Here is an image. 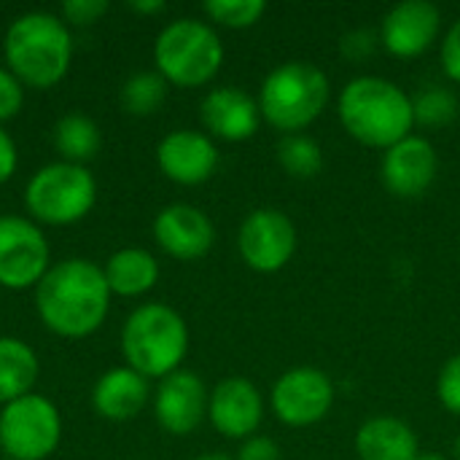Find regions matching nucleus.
I'll list each match as a JSON object with an SVG mask.
<instances>
[{
  "label": "nucleus",
  "mask_w": 460,
  "mask_h": 460,
  "mask_svg": "<svg viewBox=\"0 0 460 460\" xmlns=\"http://www.w3.org/2000/svg\"><path fill=\"white\" fill-rule=\"evenodd\" d=\"M111 307V288L102 267L86 259H65L35 286V310L46 329L81 340L100 329Z\"/></svg>",
  "instance_id": "obj_1"
},
{
  "label": "nucleus",
  "mask_w": 460,
  "mask_h": 460,
  "mask_svg": "<svg viewBox=\"0 0 460 460\" xmlns=\"http://www.w3.org/2000/svg\"><path fill=\"white\" fill-rule=\"evenodd\" d=\"M340 121L345 132L369 146L388 151L415 129L412 97L394 81L380 75H358L340 92Z\"/></svg>",
  "instance_id": "obj_2"
},
{
  "label": "nucleus",
  "mask_w": 460,
  "mask_h": 460,
  "mask_svg": "<svg viewBox=\"0 0 460 460\" xmlns=\"http://www.w3.org/2000/svg\"><path fill=\"white\" fill-rule=\"evenodd\" d=\"M3 51L8 70L24 86L49 89L59 84L70 67L73 38L59 16L30 11L11 22Z\"/></svg>",
  "instance_id": "obj_3"
},
{
  "label": "nucleus",
  "mask_w": 460,
  "mask_h": 460,
  "mask_svg": "<svg viewBox=\"0 0 460 460\" xmlns=\"http://www.w3.org/2000/svg\"><path fill=\"white\" fill-rule=\"evenodd\" d=\"M332 86L326 73L305 59L278 65L259 89V111L283 135H299L329 105Z\"/></svg>",
  "instance_id": "obj_4"
},
{
  "label": "nucleus",
  "mask_w": 460,
  "mask_h": 460,
  "mask_svg": "<svg viewBox=\"0 0 460 460\" xmlns=\"http://www.w3.org/2000/svg\"><path fill=\"white\" fill-rule=\"evenodd\" d=\"M121 353L137 375L159 377L178 372L189 353L186 321L167 305L151 302L137 307L121 329Z\"/></svg>",
  "instance_id": "obj_5"
},
{
  "label": "nucleus",
  "mask_w": 460,
  "mask_h": 460,
  "mask_svg": "<svg viewBox=\"0 0 460 460\" xmlns=\"http://www.w3.org/2000/svg\"><path fill=\"white\" fill-rule=\"evenodd\" d=\"M154 62L167 84L183 89L202 86L221 70L224 43L208 22L175 19L156 35Z\"/></svg>",
  "instance_id": "obj_6"
},
{
  "label": "nucleus",
  "mask_w": 460,
  "mask_h": 460,
  "mask_svg": "<svg viewBox=\"0 0 460 460\" xmlns=\"http://www.w3.org/2000/svg\"><path fill=\"white\" fill-rule=\"evenodd\" d=\"M97 199V183L84 164L54 162L40 167L24 189V205L40 224L67 226L81 221Z\"/></svg>",
  "instance_id": "obj_7"
},
{
  "label": "nucleus",
  "mask_w": 460,
  "mask_h": 460,
  "mask_svg": "<svg viewBox=\"0 0 460 460\" xmlns=\"http://www.w3.org/2000/svg\"><path fill=\"white\" fill-rule=\"evenodd\" d=\"M62 439V418L54 402L27 394L0 412V450L11 460L49 458Z\"/></svg>",
  "instance_id": "obj_8"
},
{
  "label": "nucleus",
  "mask_w": 460,
  "mask_h": 460,
  "mask_svg": "<svg viewBox=\"0 0 460 460\" xmlns=\"http://www.w3.org/2000/svg\"><path fill=\"white\" fill-rule=\"evenodd\" d=\"M49 272V243L38 224L22 216H0V286L30 288Z\"/></svg>",
  "instance_id": "obj_9"
},
{
  "label": "nucleus",
  "mask_w": 460,
  "mask_h": 460,
  "mask_svg": "<svg viewBox=\"0 0 460 460\" xmlns=\"http://www.w3.org/2000/svg\"><path fill=\"white\" fill-rule=\"evenodd\" d=\"M272 412L291 429H305L323 420L334 404V385L315 367H294L278 377L270 394Z\"/></svg>",
  "instance_id": "obj_10"
},
{
  "label": "nucleus",
  "mask_w": 460,
  "mask_h": 460,
  "mask_svg": "<svg viewBox=\"0 0 460 460\" xmlns=\"http://www.w3.org/2000/svg\"><path fill=\"white\" fill-rule=\"evenodd\" d=\"M237 251L256 272L283 270L296 251L294 221L275 208H259L248 213L237 232Z\"/></svg>",
  "instance_id": "obj_11"
},
{
  "label": "nucleus",
  "mask_w": 460,
  "mask_h": 460,
  "mask_svg": "<svg viewBox=\"0 0 460 460\" xmlns=\"http://www.w3.org/2000/svg\"><path fill=\"white\" fill-rule=\"evenodd\" d=\"M439 156L429 137L410 135L383 154V183L399 199H415L437 181Z\"/></svg>",
  "instance_id": "obj_12"
},
{
  "label": "nucleus",
  "mask_w": 460,
  "mask_h": 460,
  "mask_svg": "<svg viewBox=\"0 0 460 460\" xmlns=\"http://www.w3.org/2000/svg\"><path fill=\"white\" fill-rule=\"evenodd\" d=\"M442 13L431 0L396 3L380 24V43L399 59H412L429 51L439 35Z\"/></svg>",
  "instance_id": "obj_13"
},
{
  "label": "nucleus",
  "mask_w": 460,
  "mask_h": 460,
  "mask_svg": "<svg viewBox=\"0 0 460 460\" xmlns=\"http://www.w3.org/2000/svg\"><path fill=\"white\" fill-rule=\"evenodd\" d=\"M208 418L226 439H251L264 418V399L245 377L221 380L208 399Z\"/></svg>",
  "instance_id": "obj_14"
},
{
  "label": "nucleus",
  "mask_w": 460,
  "mask_h": 460,
  "mask_svg": "<svg viewBox=\"0 0 460 460\" xmlns=\"http://www.w3.org/2000/svg\"><path fill=\"white\" fill-rule=\"evenodd\" d=\"M208 388L205 383L186 369L167 375L154 396V412L164 431L186 437L199 429L208 415Z\"/></svg>",
  "instance_id": "obj_15"
},
{
  "label": "nucleus",
  "mask_w": 460,
  "mask_h": 460,
  "mask_svg": "<svg viewBox=\"0 0 460 460\" xmlns=\"http://www.w3.org/2000/svg\"><path fill=\"white\" fill-rule=\"evenodd\" d=\"M159 170L181 183V186H197L205 183L216 167H218V148L205 132L197 129H175L162 137L156 148Z\"/></svg>",
  "instance_id": "obj_16"
},
{
  "label": "nucleus",
  "mask_w": 460,
  "mask_h": 460,
  "mask_svg": "<svg viewBox=\"0 0 460 460\" xmlns=\"http://www.w3.org/2000/svg\"><path fill=\"white\" fill-rule=\"evenodd\" d=\"M154 237L164 253L181 261H194L202 259L213 243H216V229L213 221L194 205H167L156 218H154Z\"/></svg>",
  "instance_id": "obj_17"
},
{
  "label": "nucleus",
  "mask_w": 460,
  "mask_h": 460,
  "mask_svg": "<svg viewBox=\"0 0 460 460\" xmlns=\"http://www.w3.org/2000/svg\"><path fill=\"white\" fill-rule=\"evenodd\" d=\"M199 119L205 129L221 140L240 143L256 135L261 124L259 100L237 86H218L205 94L199 105Z\"/></svg>",
  "instance_id": "obj_18"
},
{
  "label": "nucleus",
  "mask_w": 460,
  "mask_h": 460,
  "mask_svg": "<svg viewBox=\"0 0 460 460\" xmlns=\"http://www.w3.org/2000/svg\"><path fill=\"white\" fill-rule=\"evenodd\" d=\"M146 402H148V380L129 367L105 372L92 391V404L97 415L116 423L140 415Z\"/></svg>",
  "instance_id": "obj_19"
},
{
  "label": "nucleus",
  "mask_w": 460,
  "mask_h": 460,
  "mask_svg": "<svg viewBox=\"0 0 460 460\" xmlns=\"http://www.w3.org/2000/svg\"><path fill=\"white\" fill-rule=\"evenodd\" d=\"M356 453L361 460H415L420 445L410 423L380 415L361 423L356 431Z\"/></svg>",
  "instance_id": "obj_20"
},
{
  "label": "nucleus",
  "mask_w": 460,
  "mask_h": 460,
  "mask_svg": "<svg viewBox=\"0 0 460 460\" xmlns=\"http://www.w3.org/2000/svg\"><path fill=\"white\" fill-rule=\"evenodd\" d=\"M111 294L119 296H140L151 291L159 280L156 259L143 248H121L102 267Z\"/></svg>",
  "instance_id": "obj_21"
},
{
  "label": "nucleus",
  "mask_w": 460,
  "mask_h": 460,
  "mask_svg": "<svg viewBox=\"0 0 460 460\" xmlns=\"http://www.w3.org/2000/svg\"><path fill=\"white\" fill-rule=\"evenodd\" d=\"M38 369V356L27 342L16 337H0V404L5 407L32 394Z\"/></svg>",
  "instance_id": "obj_22"
},
{
  "label": "nucleus",
  "mask_w": 460,
  "mask_h": 460,
  "mask_svg": "<svg viewBox=\"0 0 460 460\" xmlns=\"http://www.w3.org/2000/svg\"><path fill=\"white\" fill-rule=\"evenodd\" d=\"M100 127L84 113H67L54 124V146L65 156V162L84 164L100 151Z\"/></svg>",
  "instance_id": "obj_23"
},
{
  "label": "nucleus",
  "mask_w": 460,
  "mask_h": 460,
  "mask_svg": "<svg viewBox=\"0 0 460 460\" xmlns=\"http://www.w3.org/2000/svg\"><path fill=\"white\" fill-rule=\"evenodd\" d=\"M278 162H280L283 172H288L291 178L310 181L323 170V151L313 137H307L302 132L283 135V140L278 143Z\"/></svg>",
  "instance_id": "obj_24"
},
{
  "label": "nucleus",
  "mask_w": 460,
  "mask_h": 460,
  "mask_svg": "<svg viewBox=\"0 0 460 460\" xmlns=\"http://www.w3.org/2000/svg\"><path fill=\"white\" fill-rule=\"evenodd\" d=\"M164 97H167V81L156 70L135 73L121 86V105H124V111H129L135 116L156 113L162 108Z\"/></svg>",
  "instance_id": "obj_25"
},
{
  "label": "nucleus",
  "mask_w": 460,
  "mask_h": 460,
  "mask_svg": "<svg viewBox=\"0 0 460 460\" xmlns=\"http://www.w3.org/2000/svg\"><path fill=\"white\" fill-rule=\"evenodd\" d=\"M415 124L445 127L458 116V97L445 86H426L412 97Z\"/></svg>",
  "instance_id": "obj_26"
},
{
  "label": "nucleus",
  "mask_w": 460,
  "mask_h": 460,
  "mask_svg": "<svg viewBox=\"0 0 460 460\" xmlns=\"http://www.w3.org/2000/svg\"><path fill=\"white\" fill-rule=\"evenodd\" d=\"M267 11L264 0H208L205 3V13L221 24V27H232V30H245L253 27Z\"/></svg>",
  "instance_id": "obj_27"
},
{
  "label": "nucleus",
  "mask_w": 460,
  "mask_h": 460,
  "mask_svg": "<svg viewBox=\"0 0 460 460\" xmlns=\"http://www.w3.org/2000/svg\"><path fill=\"white\" fill-rule=\"evenodd\" d=\"M437 396L450 415L460 418V353L442 367L437 380Z\"/></svg>",
  "instance_id": "obj_28"
},
{
  "label": "nucleus",
  "mask_w": 460,
  "mask_h": 460,
  "mask_svg": "<svg viewBox=\"0 0 460 460\" xmlns=\"http://www.w3.org/2000/svg\"><path fill=\"white\" fill-rule=\"evenodd\" d=\"M24 102V84L5 67H0V121L13 119Z\"/></svg>",
  "instance_id": "obj_29"
},
{
  "label": "nucleus",
  "mask_w": 460,
  "mask_h": 460,
  "mask_svg": "<svg viewBox=\"0 0 460 460\" xmlns=\"http://www.w3.org/2000/svg\"><path fill=\"white\" fill-rule=\"evenodd\" d=\"M342 57L350 59V62H361V59H369L377 49V35L372 30H350L342 35Z\"/></svg>",
  "instance_id": "obj_30"
},
{
  "label": "nucleus",
  "mask_w": 460,
  "mask_h": 460,
  "mask_svg": "<svg viewBox=\"0 0 460 460\" xmlns=\"http://www.w3.org/2000/svg\"><path fill=\"white\" fill-rule=\"evenodd\" d=\"M108 11V0H67L62 3V16L70 24H92Z\"/></svg>",
  "instance_id": "obj_31"
},
{
  "label": "nucleus",
  "mask_w": 460,
  "mask_h": 460,
  "mask_svg": "<svg viewBox=\"0 0 460 460\" xmlns=\"http://www.w3.org/2000/svg\"><path fill=\"white\" fill-rule=\"evenodd\" d=\"M442 67L450 81L460 84V19L453 22V27L442 40Z\"/></svg>",
  "instance_id": "obj_32"
},
{
  "label": "nucleus",
  "mask_w": 460,
  "mask_h": 460,
  "mask_svg": "<svg viewBox=\"0 0 460 460\" xmlns=\"http://www.w3.org/2000/svg\"><path fill=\"white\" fill-rule=\"evenodd\" d=\"M234 460H280V447L270 437H251L243 442Z\"/></svg>",
  "instance_id": "obj_33"
},
{
  "label": "nucleus",
  "mask_w": 460,
  "mask_h": 460,
  "mask_svg": "<svg viewBox=\"0 0 460 460\" xmlns=\"http://www.w3.org/2000/svg\"><path fill=\"white\" fill-rule=\"evenodd\" d=\"M16 162H19L16 143H13V137L0 127V183H5V181L16 172Z\"/></svg>",
  "instance_id": "obj_34"
},
{
  "label": "nucleus",
  "mask_w": 460,
  "mask_h": 460,
  "mask_svg": "<svg viewBox=\"0 0 460 460\" xmlns=\"http://www.w3.org/2000/svg\"><path fill=\"white\" fill-rule=\"evenodd\" d=\"M129 8L137 13H159V11H164V3L162 0H132Z\"/></svg>",
  "instance_id": "obj_35"
},
{
  "label": "nucleus",
  "mask_w": 460,
  "mask_h": 460,
  "mask_svg": "<svg viewBox=\"0 0 460 460\" xmlns=\"http://www.w3.org/2000/svg\"><path fill=\"white\" fill-rule=\"evenodd\" d=\"M197 460H234V458H229V456H224V453H208V456H199Z\"/></svg>",
  "instance_id": "obj_36"
},
{
  "label": "nucleus",
  "mask_w": 460,
  "mask_h": 460,
  "mask_svg": "<svg viewBox=\"0 0 460 460\" xmlns=\"http://www.w3.org/2000/svg\"><path fill=\"white\" fill-rule=\"evenodd\" d=\"M415 460H447L445 456H437V453H420Z\"/></svg>",
  "instance_id": "obj_37"
},
{
  "label": "nucleus",
  "mask_w": 460,
  "mask_h": 460,
  "mask_svg": "<svg viewBox=\"0 0 460 460\" xmlns=\"http://www.w3.org/2000/svg\"><path fill=\"white\" fill-rule=\"evenodd\" d=\"M453 456H456V460H460V437L453 442Z\"/></svg>",
  "instance_id": "obj_38"
}]
</instances>
